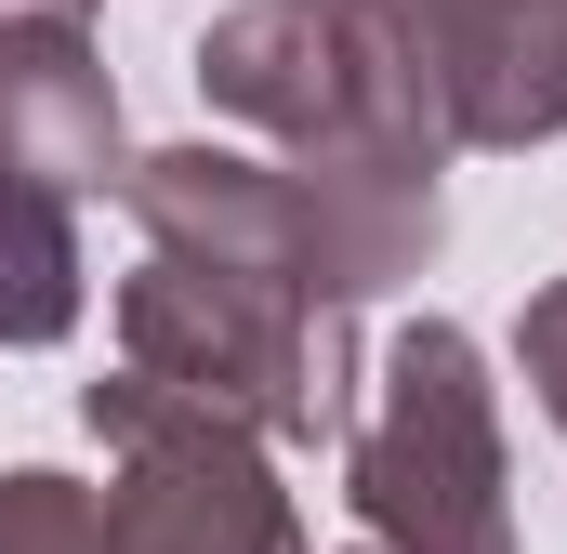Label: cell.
Masks as SVG:
<instances>
[{
  "instance_id": "cell-9",
  "label": "cell",
  "mask_w": 567,
  "mask_h": 554,
  "mask_svg": "<svg viewBox=\"0 0 567 554\" xmlns=\"http://www.w3.org/2000/svg\"><path fill=\"white\" fill-rule=\"evenodd\" d=\"M80 304H93V265H80V198L0 158V343H13V357H40V343H66V330H80Z\"/></svg>"
},
{
  "instance_id": "cell-11",
  "label": "cell",
  "mask_w": 567,
  "mask_h": 554,
  "mask_svg": "<svg viewBox=\"0 0 567 554\" xmlns=\"http://www.w3.org/2000/svg\"><path fill=\"white\" fill-rule=\"evenodd\" d=\"M515 383H528L542 422L567 435V277H542V290L515 304Z\"/></svg>"
},
{
  "instance_id": "cell-12",
  "label": "cell",
  "mask_w": 567,
  "mask_h": 554,
  "mask_svg": "<svg viewBox=\"0 0 567 554\" xmlns=\"http://www.w3.org/2000/svg\"><path fill=\"white\" fill-rule=\"evenodd\" d=\"M0 13H93V0H0Z\"/></svg>"
},
{
  "instance_id": "cell-2",
  "label": "cell",
  "mask_w": 567,
  "mask_h": 554,
  "mask_svg": "<svg viewBox=\"0 0 567 554\" xmlns=\"http://www.w3.org/2000/svg\"><path fill=\"white\" fill-rule=\"evenodd\" d=\"M343 502L383 554H515L502 489V383L462 317H410L343 422Z\"/></svg>"
},
{
  "instance_id": "cell-13",
  "label": "cell",
  "mask_w": 567,
  "mask_h": 554,
  "mask_svg": "<svg viewBox=\"0 0 567 554\" xmlns=\"http://www.w3.org/2000/svg\"><path fill=\"white\" fill-rule=\"evenodd\" d=\"M357 554H383V542H357Z\"/></svg>"
},
{
  "instance_id": "cell-6",
  "label": "cell",
  "mask_w": 567,
  "mask_h": 554,
  "mask_svg": "<svg viewBox=\"0 0 567 554\" xmlns=\"http://www.w3.org/2000/svg\"><path fill=\"white\" fill-rule=\"evenodd\" d=\"M120 212L145 225V252H172V265L198 277H278V290H330L317 265V225H303V198H290V172L265 145H145L133 172H120Z\"/></svg>"
},
{
  "instance_id": "cell-10",
  "label": "cell",
  "mask_w": 567,
  "mask_h": 554,
  "mask_svg": "<svg viewBox=\"0 0 567 554\" xmlns=\"http://www.w3.org/2000/svg\"><path fill=\"white\" fill-rule=\"evenodd\" d=\"M0 554H106V489H80L53 462H13L0 475Z\"/></svg>"
},
{
  "instance_id": "cell-8",
  "label": "cell",
  "mask_w": 567,
  "mask_h": 554,
  "mask_svg": "<svg viewBox=\"0 0 567 554\" xmlns=\"http://www.w3.org/2000/svg\"><path fill=\"white\" fill-rule=\"evenodd\" d=\"M0 158L66 198H120L133 133H120V80L93 53V13H0Z\"/></svg>"
},
{
  "instance_id": "cell-7",
  "label": "cell",
  "mask_w": 567,
  "mask_h": 554,
  "mask_svg": "<svg viewBox=\"0 0 567 554\" xmlns=\"http://www.w3.org/2000/svg\"><path fill=\"white\" fill-rule=\"evenodd\" d=\"M185 66H198V106L238 120L251 145H317L370 106V53L343 0H238L198 27Z\"/></svg>"
},
{
  "instance_id": "cell-5",
  "label": "cell",
  "mask_w": 567,
  "mask_h": 554,
  "mask_svg": "<svg viewBox=\"0 0 567 554\" xmlns=\"http://www.w3.org/2000/svg\"><path fill=\"white\" fill-rule=\"evenodd\" d=\"M290 198H303V225H317V265L343 304H370V290H410V277L449 252V145L423 120H396L383 93L343 120V133L317 145H278Z\"/></svg>"
},
{
  "instance_id": "cell-3",
  "label": "cell",
  "mask_w": 567,
  "mask_h": 554,
  "mask_svg": "<svg viewBox=\"0 0 567 554\" xmlns=\"http://www.w3.org/2000/svg\"><path fill=\"white\" fill-rule=\"evenodd\" d=\"M80 422L106 435V554H303V515L278 489V449L238 410H212L198 383L106 370L80 383Z\"/></svg>"
},
{
  "instance_id": "cell-1",
  "label": "cell",
  "mask_w": 567,
  "mask_h": 554,
  "mask_svg": "<svg viewBox=\"0 0 567 554\" xmlns=\"http://www.w3.org/2000/svg\"><path fill=\"white\" fill-rule=\"evenodd\" d=\"M120 357L158 383H198L265 449H343V422H357V304L343 290L198 277L172 252H145L120 277Z\"/></svg>"
},
{
  "instance_id": "cell-4",
  "label": "cell",
  "mask_w": 567,
  "mask_h": 554,
  "mask_svg": "<svg viewBox=\"0 0 567 554\" xmlns=\"http://www.w3.org/2000/svg\"><path fill=\"white\" fill-rule=\"evenodd\" d=\"M370 93L449 158H515L567 133V0H343Z\"/></svg>"
}]
</instances>
